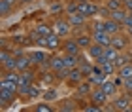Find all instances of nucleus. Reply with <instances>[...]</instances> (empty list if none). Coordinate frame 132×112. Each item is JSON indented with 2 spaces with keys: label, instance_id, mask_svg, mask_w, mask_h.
<instances>
[{
  "label": "nucleus",
  "instance_id": "1",
  "mask_svg": "<svg viewBox=\"0 0 132 112\" xmlns=\"http://www.w3.org/2000/svg\"><path fill=\"white\" fill-rule=\"evenodd\" d=\"M62 36H59L57 32H51L49 36H40L38 38V48H45V50H49V51H59L62 48Z\"/></svg>",
  "mask_w": 132,
  "mask_h": 112
},
{
  "label": "nucleus",
  "instance_id": "2",
  "mask_svg": "<svg viewBox=\"0 0 132 112\" xmlns=\"http://www.w3.org/2000/svg\"><path fill=\"white\" fill-rule=\"evenodd\" d=\"M111 46H113L115 50H119V51H127L128 48H132V38H130V34L125 32V31L113 34V36H111Z\"/></svg>",
  "mask_w": 132,
  "mask_h": 112
},
{
  "label": "nucleus",
  "instance_id": "3",
  "mask_svg": "<svg viewBox=\"0 0 132 112\" xmlns=\"http://www.w3.org/2000/svg\"><path fill=\"white\" fill-rule=\"evenodd\" d=\"M51 53H53V51H51ZM51 53H49V50H45V48H38V50H30V51H28V55L32 57V63H34V65L47 67V68H49Z\"/></svg>",
  "mask_w": 132,
  "mask_h": 112
},
{
  "label": "nucleus",
  "instance_id": "4",
  "mask_svg": "<svg viewBox=\"0 0 132 112\" xmlns=\"http://www.w3.org/2000/svg\"><path fill=\"white\" fill-rule=\"evenodd\" d=\"M38 80V76L32 68H27V70H21L19 72V93L21 95H25V91L28 89V86L34 84V82Z\"/></svg>",
  "mask_w": 132,
  "mask_h": 112
},
{
  "label": "nucleus",
  "instance_id": "5",
  "mask_svg": "<svg viewBox=\"0 0 132 112\" xmlns=\"http://www.w3.org/2000/svg\"><path fill=\"white\" fill-rule=\"evenodd\" d=\"M72 25H70V21H68V17H61V19H55V23H53V32H57L59 36H62V38H70L72 36Z\"/></svg>",
  "mask_w": 132,
  "mask_h": 112
},
{
  "label": "nucleus",
  "instance_id": "6",
  "mask_svg": "<svg viewBox=\"0 0 132 112\" xmlns=\"http://www.w3.org/2000/svg\"><path fill=\"white\" fill-rule=\"evenodd\" d=\"M77 11H79L81 15L89 17V19H93L94 15H98V11H100V4H98V2H93V0L77 2Z\"/></svg>",
  "mask_w": 132,
  "mask_h": 112
},
{
  "label": "nucleus",
  "instance_id": "7",
  "mask_svg": "<svg viewBox=\"0 0 132 112\" xmlns=\"http://www.w3.org/2000/svg\"><path fill=\"white\" fill-rule=\"evenodd\" d=\"M89 101L94 103V104H100V107H104V104H108V101H110V95L102 89L100 86H94L91 95H89Z\"/></svg>",
  "mask_w": 132,
  "mask_h": 112
},
{
  "label": "nucleus",
  "instance_id": "8",
  "mask_svg": "<svg viewBox=\"0 0 132 112\" xmlns=\"http://www.w3.org/2000/svg\"><path fill=\"white\" fill-rule=\"evenodd\" d=\"M113 110H119V112L132 110V97L128 93H123V95L115 97V101H113Z\"/></svg>",
  "mask_w": 132,
  "mask_h": 112
},
{
  "label": "nucleus",
  "instance_id": "9",
  "mask_svg": "<svg viewBox=\"0 0 132 112\" xmlns=\"http://www.w3.org/2000/svg\"><path fill=\"white\" fill-rule=\"evenodd\" d=\"M17 93L19 91L8 89V87H0V104H2V108H8L10 104H13V101L17 99Z\"/></svg>",
  "mask_w": 132,
  "mask_h": 112
},
{
  "label": "nucleus",
  "instance_id": "10",
  "mask_svg": "<svg viewBox=\"0 0 132 112\" xmlns=\"http://www.w3.org/2000/svg\"><path fill=\"white\" fill-rule=\"evenodd\" d=\"M93 82L89 80V78H85L83 82H79V84L76 86V93H74V97L76 99H81V97H89L91 95V91H93Z\"/></svg>",
  "mask_w": 132,
  "mask_h": 112
},
{
  "label": "nucleus",
  "instance_id": "11",
  "mask_svg": "<svg viewBox=\"0 0 132 112\" xmlns=\"http://www.w3.org/2000/svg\"><path fill=\"white\" fill-rule=\"evenodd\" d=\"M62 53H68V55H81V48H79V44H77V40L76 38H66L64 42H62Z\"/></svg>",
  "mask_w": 132,
  "mask_h": 112
},
{
  "label": "nucleus",
  "instance_id": "12",
  "mask_svg": "<svg viewBox=\"0 0 132 112\" xmlns=\"http://www.w3.org/2000/svg\"><path fill=\"white\" fill-rule=\"evenodd\" d=\"M102 29H104V31L108 32V34H117V32H121L123 31V25L119 21H115V19H111V17H106V19H102Z\"/></svg>",
  "mask_w": 132,
  "mask_h": 112
},
{
  "label": "nucleus",
  "instance_id": "13",
  "mask_svg": "<svg viewBox=\"0 0 132 112\" xmlns=\"http://www.w3.org/2000/svg\"><path fill=\"white\" fill-rule=\"evenodd\" d=\"M77 99L76 97H70V99H59L57 101V110H61V112H74L77 110L79 107H77Z\"/></svg>",
  "mask_w": 132,
  "mask_h": 112
},
{
  "label": "nucleus",
  "instance_id": "14",
  "mask_svg": "<svg viewBox=\"0 0 132 112\" xmlns=\"http://www.w3.org/2000/svg\"><path fill=\"white\" fill-rule=\"evenodd\" d=\"M91 34H93V40L96 44H102V46H111V34H108L104 29H94V31H91Z\"/></svg>",
  "mask_w": 132,
  "mask_h": 112
},
{
  "label": "nucleus",
  "instance_id": "15",
  "mask_svg": "<svg viewBox=\"0 0 132 112\" xmlns=\"http://www.w3.org/2000/svg\"><path fill=\"white\" fill-rule=\"evenodd\" d=\"M74 38L77 40V44H79V48H81L83 51H87V50H89V46H91V44L94 42L91 31H87V32H79V34H76Z\"/></svg>",
  "mask_w": 132,
  "mask_h": 112
},
{
  "label": "nucleus",
  "instance_id": "16",
  "mask_svg": "<svg viewBox=\"0 0 132 112\" xmlns=\"http://www.w3.org/2000/svg\"><path fill=\"white\" fill-rule=\"evenodd\" d=\"M104 50H106V46L93 42L91 46H89V50H87V55H89V59H93V61H98V59L104 55Z\"/></svg>",
  "mask_w": 132,
  "mask_h": 112
},
{
  "label": "nucleus",
  "instance_id": "17",
  "mask_svg": "<svg viewBox=\"0 0 132 112\" xmlns=\"http://www.w3.org/2000/svg\"><path fill=\"white\" fill-rule=\"evenodd\" d=\"M83 80H85V76H83V72L79 70V67H76V68H70V74H68V78H66V84L77 86Z\"/></svg>",
  "mask_w": 132,
  "mask_h": 112
},
{
  "label": "nucleus",
  "instance_id": "18",
  "mask_svg": "<svg viewBox=\"0 0 132 112\" xmlns=\"http://www.w3.org/2000/svg\"><path fill=\"white\" fill-rule=\"evenodd\" d=\"M49 68L53 72H59L61 68H64V55H57L55 51H53L51 59H49Z\"/></svg>",
  "mask_w": 132,
  "mask_h": 112
},
{
  "label": "nucleus",
  "instance_id": "19",
  "mask_svg": "<svg viewBox=\"0 0 132 112\" xmlns=\"http://www.w3.org/2000/svg\"><path fill=\"white\" fill-rule=\"evenodd\" d=\"M42 95H44V89H42V86H38L36 82L30 84V86H28V89L25 91V99H38Z\"/></svg>",
  "mask_w": 132,
  "mask_h": 112
},
{
  "label": "nucleus",
  "instance_id": "20",
  "mask_svg": "<svg viewBox=\"0 0 132 112\" xmlns=\"http://www.w3.org/2000/svg\"><path fill=\"white\" fill-rule=\"evenodd\" d=\"M100 87H102V89H104L110 97H115V95H117V89H119V86L115 84V80H110V78H108Z\"/></svg>",
  "mask_w": 132,
  "mask_h": 112
},
{
  "label": "nucleus",
  "instance_id": "21",
  "mask_svg": "<svg viewBox=\"0 0 132 112\" xmlns=\"http://www.w3.org/2000/svg\"><path fill=\"white\" fill-rule=\"evenodd\" d=\"M98 65L102 67V72H104V74H108V76H115L117 74V65L113 61H102Z\"/></svg>",
  "mask_w": 132,
  "mask_h": 112
},
{
  "label": "nucleus",
  "instance_id": "22",
  "mask_svg": "<svg viewBox=\"0 0 132 112\" xmlns=\"http://www.w3.org/2000/svg\"><path fill=\"white\" fill-rule=\"evenodd\" d=\"M44 101H49V103H57L59 101V89H55L53 86H49L47 89H44Z\"/></svg>",
  "mask_w": 132,
  "mask_h": 112
},
{
  "label": "nucleus",
  "instance_id": "23",
  "mask_svg": "<svg viewBox=\"0 0 132 112\" xmlns=\"http://www.w3.org/2000/svg\"><path fill=\"white\" fill-rule=\"evenodd\" d=\"M53 103L49 101H44V103H38V104H34V107H30L32 112H55L57 107H51Z\"/></svg>",
  "mask_w": 132,
  "mask_h": 112
},
{
  "label": "nucleus",
  "instance_id": "24",
  "mask_svg": "<svg viewBox=\"0 0 132 112\" xmlns=\"http://www.w3.org/2000/svg\"><path fill=\"white\" fill-rule=\"evenodd\" d=\"M128 63H132V53H127V51H121V53L117 55V59H115L117 68L119 67H125V65H128Z\"/></svg>",
  "mask_w": 132,
  "mask_h": 112
},
{
  "label": "nucleus",
  "instance_id": "25",
  "mask_svg": "<svg viewBox=\"0 0 132 112\" xmlns=\"http://www.w3.org/2000/svg\"><path fill=\"white\" fill-rule=\"evenodd\" d=\"M127 15H128V10L127 8H119V10H115V11H111V19H115V21H119L123 25V21L127 19Z\"/></svg>",
  "mask_w": 132,
  "mask_h": 112
},
{
  "label": "nucleus",
  "instance_id": "26",
  "mask_svg": "<svg viewBox=\"0 0 132 112\" xmlns=\"http://www.w3.org/2000/svg\"><path fill=\"white\" fill-rule=\"evenodd\" d=\"M13 10H15V6L8 4L6 0H0V15L2 17H10L11 13H13Z\"/></svg>",
  "mask_w": 132,
  "mask_h": 112
},
{
  "label": "nucleus",
  "instance_id": "27",
  "mask_svg": "<svg viewBox=\"0 0 132 112\" xmlns=\"http://www.w3.org/2000/svg\"><path fill=\"white\" fill-rule=\"evenodd\" d=\"M117 76H121L123 80L132 78V63L125 65V67H119V68H117Z\"/></svg>",
  "mask_w": 132,
  "mask_h": 112
},
{
  "label": "nucleus",
  "instance_id": "28",
  "mask_svg": "<svg viewBox=\"0 0 132 112\" xmlns=\"http://www.w3.org/2000/svg\"><path fill=\"white\" fill-rule=\"evenodd\" d=\"M36 32L40 34V36H49L53 32V25H47V23H40L38 27H36Z\"/></svg>",
  "mask_w": 132,
  "mask_h": 112
},
{
  "label": "nucleus",
  "instance_id": "29",
  "mask_svg": "<svg viewBox=\"0 0 132 112\" xmlns=\"http://www.w3.org/2000/svg\"><path fill=\"white\" fill-rule=\"evenodd\" d=\"M104 6L110 11H115L119 8H123V0H104Z\"/></svg>",
  "mask_w": 132,
  "mask_h": 112
},
{
  "label": "nucleus",
  "instance_id": "30",
  "mask_svg": "<svg viewBox=\"0 0 132 112\" xmlns=\"http://www.w3.org/2000/svg\"><path fill=\"white\" fill-rule=\"evenodd\" d=\"M121 89H125V93H128V95L132 97V78H127V80H123V86H121Z\"/></svg>",
  "mask_w": 132,
  "mask_h": 112
},
{
  "label": "nucleus",
  "instance_id": "31",
  "mask_svg": "<svg viewBox=\"0 0 132 112\" xmlns=\"http://www.w3.org/2000/svg\"><path fill=\"white\" fill-rule=\"evenodd\" d=\"M123 27H125V31H127V32H132V13H130V11H128L127 19L123 21Z\"/></svg>",
  "mask_w": 132,
  "mask_h": 112
},
{
  "label": "nucleus",
  "instance_id": "32",
  "mask_svg": "<svg viewBox=\"0 0 132 112\" xmlns=\"http://www.w3.org/2000/svg\"><path fill=\"white\" fill-rule=\"evenodd\" d=\"M123 8H127L130 11L132 10V0H123Z\"/></svg>",
  "mask_w": 132,
  "mask_h": 112
},
{
  "label": "nucleus",
  "instance_id": "33",
  "mask_svg": "<svg viewBox=\"0 0 132 112\" xmlns=\"http://www.w3.org/2000/svg\"><path fill=\"white\" fill-rule=\"evenodd\" d=\"M21 4H28V2H32V0H19Z\"/></svg>",
  "mask_w": 132,
  "mask_h": 112
},
{
  "label": "nucleus",
  "instance_id": "34",
  "mask_svg": "<svg viewBox=\"0 0 132 112\" xmlns=\"http://www.w3.org/2000/svg\"><path fill=\"white\" fill-rule=\"evenodd\" d=\"M93 2H98V4H102V2H104V0H93Z\"/></svg>",
  "mask_w": 132,
  "mask_h": 112
},
{
  "label": "nucleus",
  "instance_id": "35",
  "mask_svg": "<svg viewBox=\"0 0 132 112\" xmlns=\"http://www.w3.org/2000/svg\"><path fill=\"white\" fill-rule=\"evenodd\" d=\"M77 2H85V0H77Z\"/></svg>",
  "mask_w": 132,
  "mask_h": 112
},
{
  "label": "nucleus",
  "instance_id": "36",
  "mask_svg": "<svg viewBox=\"0 0 132 112\" xmlns=\"http://www.w3.org/2000/svg\"><path fill=\"white\" fill-rule=\"evenodd\" d=\"M130 51H132V48H130Z\"/></svg>",
  "mask_w": 132,
  "mask_h": 112
},
{
  "label": "nucleus",
  "instance_id": "37",
  "mask_svg": "<svg viewBox=\"0 0 132 112\" xmlns=\"http://www.w3.org/2000/svg\"><path fill=\"white\" fill-rule=\"evenodd\" d=\"M130 53H132V51H130Z\"/></svg>",
  "mask_w": 132,
  "mask_h": 112
}]
</instances>
